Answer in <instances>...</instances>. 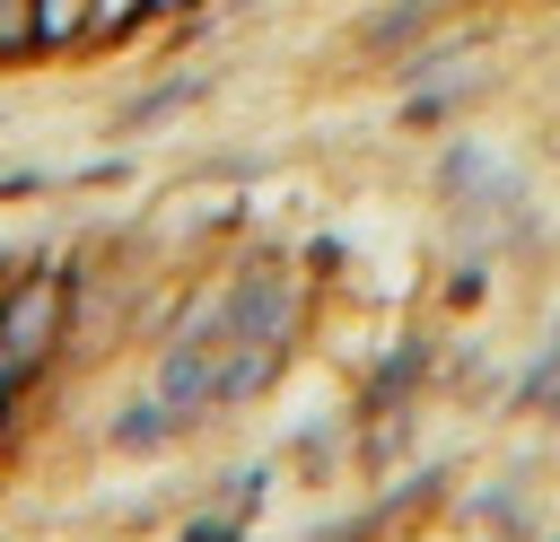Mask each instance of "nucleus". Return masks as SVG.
<instances>
[{"instance_id": "7ed1b4c3", "label": "nucleus", "mask_w": 560, "mask_h": 542, "mask_svg": "<svg viewBox=\"0 0 560 542\" xmlns=\"http://www.w3.org/2000/svg\"><path fill=\"white\" fill-rule=\"evenodd\" d=\"M35 52V0H0V61Z\"/></svg>"}, {"instance_id": "f03ea898", "label": "nucleus", "mask_w": 560, "mask_h": 542, "mask_svg": "<svg viewBox=\"0 0 560 542\" xmlns=\"http://www.w3.org/2000/svg\"><path fill=\"white\" fill-rule=\"evenodd\" d=\"M96 0H35V44H79Z\"/></svg>"}, {"instance_id": "f257e3e1", "label": "nucleus", "mask_w": 560, "mask_h": 542, "mask_svg": "<svg viewBox=\"0 0 560 542\" xmlns=\"http://www.w3.org/2000/svg\"><path fill=\"white\" fill-rule=\"evenodd\" d=\"M44 323H52V280H35L18 306H9V358H26V350H44Z\"/></svg>"}, {"instance_id": "20e7f679", "label": "nucleus", "mask_w": 560, "mask_h": 542, "mask_svg": "<svg viewBox=\"0 0 560 542\" xmlns=\"http://www.w3.org/2000/svg\"><path fill=\"white\" fill-rule=\"evenodd\" d=\"M140 17H149V0H96L88 9V35H131Z\"/></svg>"}, {"instance_id": "39448f33", "label": "nucleus", "mask_w": 560, "mask_h": 542, "mask_svg": "<svg viewBox=\"0 0 560 542\" xmlns=\"http://www.w3.org/2000/svg\"><path fill=\"white\" fill-rule=\"evenodd\" d=\"M184 9H201V0H149V17H184Z\"/></svg>"}]
</instances>
